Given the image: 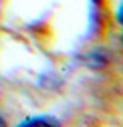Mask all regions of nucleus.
I'll list each match as a JSON object with an SVG mask.
<instances>
[{"mask_svg":"<svg viewBox=\"0 0 123 127\" xmlns=\"http://www.w3.org/2000/svg\"><path fill=\"white\" fill-rule=\"evenodd\" d=\"M30 125H59V121L55 117H32V119H26L20 123V127H30Z\"/></svg>","mask_w":123,"mask_h":127,"instance_id":"nucleus-1","label":"nucleus"},{"mask_svg":"<svg viewBox=\"0 0 123 127\" xmlns=\"http://www.w3.org/2000/svg\"><path fill=\"white\" fill-rule=\"evenodd\" d=\"M117 22H119L121 28H123V0H121V4H119V8H117Z\"/></svg>","mask_w":123,"mask_h":127,"instance_id":"nucleus-2","label":"nucleus"},{"mask_svg":"<svg viewBox=\"0 0 123 127\" xmlns=\"http://www.w3.org/2000/svg\"><path fill=\"white\" fill-rule=\"evenodd\" d=\"M0 125H4V117L2 115H0Z\"/></svg>","mask_w":123,"mask_h":127,"instance_id":"nucleus-3","label":"nucleus"}]
</instances>
